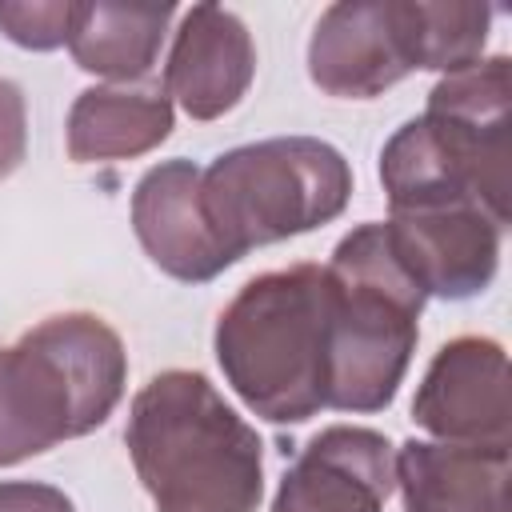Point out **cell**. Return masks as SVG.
Instances as JSON below:
<instances>
[{
    "label": "cell",
    "instance_id": "cell-1",
    "mask_svg": "<svg viewBox=\"0 0 512 512\" xmlns=\"http://www.w3.org/2000/svg\"><path fill=\"white\" fill-rule=\"evenodd\" d=\"M124 444L156 512H256L264 444L256 428L188 368L152 376L128 408Z\"/></svg>",
    "mask_w": 512,
    "mask_h": 512
},
{
    "label": "cell",
    "instance_id": "cell-2",
    "mask_svg": "<svg viewBox=\"0 0 512 512\" xmlns=\"http://www.w3.org/2000/svg\"><path fill=\"white\" fill-rule=\"evenodd\" d=\"M508 56L440 76L428 108L380 148L392 212L480 208L508 224Z\"/></svg>",
    "mask_w": 512,
    "mask_h": 512
},
{
    "label": "cell",
    "instance_id": "cell-3",
    "mask_svg": "<svg viewBox=\"0 0 512 512\" xmlns=\"http://www.w3.org/2000/svg\"><path fill=\"white\" fill-rule=\"evenodd\" d=\"M216 364L228 388L272 424L328 408V268L292 264L252 276L220 312Z\"/></svg>",
    "mask_w": 512,
    "mask_h": 512
},
{
    "label": "cell",
    "instance_id": "cell-4",
    "mask_svg": "<svg viewBox=\"0 0 512 512\" xmlns=\"http://www.w3.org/2000/svg\"><path fill=\"white\" fill-rule=\"evenodd\" d=\"M128 380L120 332L92 312H60L0 348V468L100 428Z\"/></svg>",
    "mask_w": 512,
    "mask_h": 512
},
{
    "label": "cell",
    "instance_id": "cell-5",
    "mask_svg": "<svg viewBox=\"0 0 512 512\" xmlns=\"http://www.w3.org/2000/svg\"><path fill=\"white\" fill-rule=\"evenodd\" d=\"M328 268V408L380 412L396 400L428 296L408 276L384 220L340 236Z\"/></svg>",
    "mask_w": 512,
    "mask_h": 512
},
{
    "label": "cell",
    "instance_id": "cell-6",
    "mask_svg": "<svg viewBox=\"0 0 512 512\" xmlns=\"http://www.w3.org/2000/svg\"><path fill=\"white\" fill-rule=\"evenodd\" d=\"M352 200V168L316 136H272L220 152L200 168V208L236 264L252 248L304 236Z\"/></svg>",
    "mask_w": 512,
    "mask_h": 512
},
{
    "label": "cell",
    "instance_id": "cell-7",
    "mask_svg": "<svg viewBox=\"0 0 512 512\" xmlns=\"http://www.w3.org/2000/svg\"><path fill=\"white\" fill-rule=\"evenodd\" d=\"M420 68V0H344L308 40V76L340 100H372Z\"/></svg>",
    "mask_w": 512,
    "mask_h": 512
},
{
    "label": "cell",
    "instance_id": "cell-8",
    "mask_svg": "<svg viewBox=\"0 0 512 512\" xmlns=\"http://www.w3.org/2000/svg\"><path fill=\"white\" fill-rule=\"evenodd\" d=\"M412 420L444 444H508V356L488 336L448 340L416 396Z\"/></svg>",
    "mask_w": 512,
    "mask_h": 512
},
{
    "label": "cell",
    "instance_id": "cell-9",
    "mask_svg": "<svg viewBox=\"0 0 512 512\" xmlns=\"http://www.w3.org/2000/svg\"><path fill=\"white\" fill-rule=\"evenodd\" d=\"M392 452L376 428L332 424L284 468L272 512H384L396 488Z\"/></svg>",
    "mask_w": 512,
    "mask_h": 512
},
{
    "label": "cell",
    "instance_id": "cell-10",
    "mask_svg": "<svg viewBox=\"0 0 512 512\" xmlns=\"http://www.w3.org/2000/svg\"><path fill=\"white\" fill-rule=\"evenodd\" d=\"M384 232L424 296L472 300L496 280L504 224L480 208L392 212Z\"/></svg>",
    "mask_w": 512,
    "mask_h": 512
},
{
    "label": "cell",
    "instance_id": "cell-11",
    "mask_svg": "<svg viewBox=\"0 0 512 512\" xmlns=\"http://www.w3.org/2000/svg\"><path fill=\"white\" fill-rule=\"evenodd\" d=\"M132 228L148 260L172 280L204 284L232 268L200 208V164L184 156L160 160L136 180Z\"/></svg>",
    "mask_w": 512,
    "mask_h": 512
},
{
    "label": "cell",
    "instance_id": "cell-12",
    "mask_svg": "<svg viewBox=\"0 0 512 512\" xmlns=\"http://www.w3.org/2000/svg\"><path fill=\"white\" fill-rule=\"evenodd\" d=\"M256 76V44L248 24L220 4L184 12L164 64V92L192 120H220L232 112Z\"/></svg>",
    "mask_w": 512,
    "mask_h": 512
},
{
    "label": "cell",
    "instance_id": "cell-13",
    "mask_svg": "<svg viewBox=\"0 0 512 512\" xmlns=\"http://www.w3.org/2000/svg\"><path fill=\"white\" fill-rule=\"evenodd\" d=\"M404 512H508V444L408 440L392 452Z\"/></svg>",
    "mask_w": 512,
    "mask_h": 512
},
{
    "label": "cell",
    "instance_id": "cell-14",
    "mask_svg": "<svg viewBox=\"0 0 512 512\" xmlns=\"http://www.w3.org/2000/svg\"><path fill=\"white\" fill-rule=\"evenodd\" d=\"M172 132V100L164 84H96L84 88L68 108V156L76 164L132 160L152 152Z\"/></svg>",
    "mask_w": 512,
    "mask_h": 512
},
{
    "label": "cell",
    "instance_id": "cell-15",
    "mask_svg": "<svg viewBox=\"0 0 512 512\" xmlns=\"http://www.w3.org/2000/svg\"><path fill=\"white\" fill-rule=\"evenodd\" d=\"M172 16V4H76L68 52L84 72L132 84L156 64Z\"/></svg>",
    "mask_w": 512,
    "mask_h": 512
},
{
    "label": "cell",
    "instance_id": "cell-16",
    "mask_svg": "<svg viewBox=\"0 0 512 512\" xmlns=\"http://www.w3.org/2000/svg\"><path fill=\"white\" fill-rule=\"evenodd\" d=\"M496 8L488 4H428L420 0V68L464 72L480 60Z\"/></svg>",
    "mask_w": 512,
    "mask_h": 512
},
{
    "label": "cell",
    "instance_id": "cell-17",
    "mask_svg": "<svg viewBox=\"0 0 512 512\" xmlns=\"http://www.w3.org/2000/svg\"><path fill=\"white\" fill-rule=\"evenodd\" d=\"M76 0H0V32L32 52L68 44Z\"/></svg>",
    "mask_w": 512,
    "mask_h": 512
},
{
    "label": "cell",
    "instance_id": "cell-18",
    "mask_svg": "<svg viewBox=\"0 0 512 512\" xmlns=\"http://www.w3.org/2000/svg\"><path fill=\"white\" fill-rule=\"evenodd\" d=\"M28 156V108L16 80L0 76V180H8Z\"/></svg>",
    "mask_w": 512,
    "mask_h": 512
},
{
    "label": "cell",
    "instance_id": "cell-19",
    "mask_svg": "<svg viewBox=\"0 0 512 512\" xmlns=\"http://www.w3.org/2000/svg\"><path fill=\"white\" fill-rule=\"evenodd\" d=\"M0 512H76L72 500L40 480H0Z\"/></svg>",
    "mask_w": 512,
    "mask_h": 512
}]
</instances>
